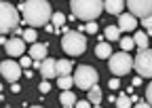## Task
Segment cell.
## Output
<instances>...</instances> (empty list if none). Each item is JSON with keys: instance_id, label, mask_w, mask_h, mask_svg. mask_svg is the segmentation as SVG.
Here are the masks:
<instances>
[{"instance_id": "cell-1", "label": "cell", "mask_w": 152, "mask_h": 108, "mask_svg": "<svg viewBox=\"0 0 152 108\" xmlns=\"http://www.w3.org/2000/svg\"><path fill=\"white\" fill-rule=\"evenodd\" d=\"M17 11L23 15V21L30 26V28H40V26H47L51 21V4L47 0H26L17 7Z\"/></svg>"}, {"instance_id": "cell-2", "label": "cell", "mask_w": 152, "mask_h": 108, "mask_svg": "<svg viewBox=\"0 0 152 108\" xmlns=\"http://www.w3.org/2000/svg\"><path fill=\"white\" fill-rule=\"evenodd\" d=\"M72 15L83 21H93L97 19L104 11V0H72Z\"/></svg>"}, {"instance_id": "cell-3", "label": "cell", "mask_w": 152, "mask_h": 108, "mask_svg": "<svg viewBox=\"0 0 152 108\" xmlns=\"http://www.w3.org/2000/svg\"><path fill=\"white\" fill-rule=\"evenodd\" d=\"M61 49L68 53V55H83L85 49H87V38L85 34L78 30H70L64 34L61 38Z\"/></svg>"}, {"instance_id": "cell-4", "label": "cell", "mask_w": 152, "mask_h": 108, "mask_svg": "<svg viewBox=\"0 0 152 108\" xmlns=\"http://www.w3.org/2000/svg\"><path fill=\"white\" fill-rule=\"evenodd\" d=\"M17 26H19V11L2 0L0 2V34L13 32Z\"/></svg>"}, {"instance_id": "cell-5", "label": "cell", "mask_w": 152, "mask_h": 108, "mask_svg": "<svg viewBox=\"0 0 152 108\" xmlns=\"http://www.w3.org/2000/svg\"><path fill=\"white\" fill-rule=\"evenodd\" d=\"M72 81L78 89H91L93 85H97L99 72L93 66H80V68H76V74L72 76Z\"/></svg>"}, {"instance_id": "cell-6", "label": "cell", "mask_w": 152, "mask_h": 108, "mask_svg": "<svg viewBox=\"0 0 152 108\" xmlns=\"http://www.w3.org/2000/svg\"><path fill=\"white\" fill-rule=\"evenodd\" d=\"M108 68L114 76H125L127 72L133 68V60L127 51H121V53H112V55L108 57Z\"/></svg>"}, {"instance_id": "cell-7", "label": "cell", "mask_w": 152, "mask_h": 108, "mask_svg": "<svg viewBox=\"0 0 152 108\" xmlns=\"http://www.w3.org/2000/svg\"><path fill=\"white\" fill-rule=\"evenodd\" d=\"M133 68L142 79H150L152 76V51L150 49H140V53L133 60Z\"/></svg>"}, {"instance_id": "cell-8", "label": "cell", "mask_w": 152, "mask_h": 108, "mask_svg": "<svg viewBox=\"0 0 152 108\" xmlns=\"http://www.w3.org/2000/svg\"><path fill=\"white\" fill-rule=\"evenodd\" d=\"M0 74H2V79H7L9 83H17L19 76H21V66L17 62H13V60H4L0 64Z\"/></svg>"}, {"instance_id": "cell-9", "label": "cell", "mask_w": 152, "mask_h": 108, "mask_svg": "<svg viewBox=\"0 0 152 108\" xmlns=\"http://www.w3.org/2000/svg\"><path fill=\"white\" fill-rule=\"evenodd\" d=\"M125 4L133 17H148L152 11V0H127Z\"/></svg>"}, {"instance_id": "cell-10", "label": "cell", "mask_w": 152, "mask_h": 108, "mask_svg": "<svg viewBox=\"0 0 152 108\" xmlns=\"http://www.w3.org/2000/svg\"><path fill=\"white\" fill-rule=\"evenodd\" d=\"M4 51H7V55H9V57L23 55V51H26V43H23V38H9V40L4 43Z\"/></svg>"}, {"instance_id": "cell-11", "label": "cell", "mask_w": 152, "mask_h": 108, "mask_svg": "<svg viewBox=\"0 0 152 108\" xmlns=\"http://www.w3.org/2000/svg\"><path fill=\"white\" fill-rule=\"evenodd\" d=\"M116 28H118L121 32H133V30L137 28V17H133L131 13H121Z\"/></svg>"}, {"instance_id": "cell-12", "label": "cell", "mask_w": 152, "mask_h": 108, "mask_svg": "<svg viewBox=\"0 0 152 108\" xmlns=\"http://www.w3.org/2000/svg\"><path fill=\"white\" fill-rule=\"evenodd\" d=\"M40 74H42V79L45 81H51L53 76H57V70H55V60H49V57H45L42 62H40Z\"/></svg>"}, {"instance_id": "cell-13", "label": "cell", "mask_w": 152, "mask_h": 108, "mask_svg": "<svg viewBox=\"0 0 152 108\" xmlns=\"http://www.w3.org/2000/svg\"><path fill=\"white\" fill-rule=\"evenodd\" d=\"M47 51H49V47H47L45 43H34L28 55L32 57V62H42V60L47 57Z\"/></svg>"}, {"instance_id": "cell-14", "label": "cell", "mask_w": 152, "mask_h": 108, "mask_svg": "<svg viewBox=\"0 0 152 108\" xmlns=\"http://www.w3.org/2000/svg\"><path fill=\"white\" fill-rule=\"evenodd\" d=\"M104 9L110 15H121L125 9V0H104Z\"/></svg>"}, {"instance_id": "cell-15", "label": "cell", "mask_w": 152, "mask_h": 108, "mask_svg": "<svg viewBox=\"0 0 152 108\" xmlns=\"http://www.w3.org/2000/svg\"><path fill=\"white\" fill-rule=\"evenodd\" d=\"M55 70H57V76H70V72H72V62H70V60H59V62H55Z\"/></svg>"}, {"instance_id": "cell-16", "label": "cell", "mask_w": 152, "mask_h": 108, "mask_svg": "<svg viewBox=\"0 0 152 108\" xmlns=\"http://www.w3.org/2000/svg\"><path fill=\"white\" fill-rule=\"evenodd\" d=\"M95 55H97L99 60H108L112 55V45L110 43H99L97 47H95Z\"/></svg>"}, {"instance_id": "cell-17", "label": "cell", "mask_w": 152, "mask_h": 108, "mask_svg": "<svg viewBox=\"0 0 152 108\" xmlns=\"http://www.w3.org/2000/svg\"><path fill=\"white\" fill-rule=\"evenodd\" d=\"M104 38H108V43L112 45L114 40H118V38H121V30H118L116 26H108L106 32H104Z\"/></svg>"}, {"instance_id": "cell-18", "label": "cell", "mask_w": 152, "mask_h": 108, "mask_svg": "<svg viewBox=\"0 0 152 108\" xmlns=\"http://www.w3.org/2000/svg\"><path fill=\"white\" fill-rule=\"evenodd\" d=\"M148 38H150V36L146 32H135V36H133V45L140 47V49H148Z\"/></svg>"}, {"instance_id": "cell-19", "label": "cell", "mask_w": 152, "mask_h": 108, "mask_svg": "<svg viewBox=\"0 0 152 108\" xmlns=\"http://www.w3.org/2000/svg\"><path fill=\"white\" fill-rule=\"evenodd\" d=\"M59 102H61V106H66V108H72V106H74V102H76V96L70 91V89H66V91L59 96Z\"/></svg>"}, {"instance_id": "cell-20", "label": "cell", "mask_w": 152, "mask_h": 108, "mask_svg": "<svg viewBox=\"0 0 152 108\" xmlns=\"http://www.w3.org/2000/svg\"><path fill=\"white\" fill-rule=\"evenodd\" d=\"M51 21H53L51 26H53V28H55L57 32H59V28H64L68 19H66V17H64V13H53V15H51Z\"/></svg>"}, {"instance_id": "cell-21", "label": "cell", "mask_w": 152, "mask_h": 108, "mask_svg": "<svg viewBox=\"0 0 152 108\" xmlns=\"http://www.w3.org/2000/svg\"><path fill=\"white\" fill-rule=\"evenodd\" d=\"M89 102H91V104H99V102H102V89H99L97 85H93V87L89 89Z\"/></svg>"}, {"instance_id": "cell-22", "label": "cell", "mask_w": 152, "mask_h": 108, "mask_svg": "<svg viewBox=\"0 0 152 108\" xmlns=\"http://www.w3.org/2000/svg\"><path fill=\"white\" fill-rule=\"evenodd\" d=\"M114 104H116V108H131V106H133L127 93H121V96H116V100H114Z\"/></svg>"}, {"instance_id": "cell-23", "label": "cell", "mask_w": 152, "mask_h": 108, "mask_svg": "<svg viewBox=\"0 0 152 108\" xmlns=\"http://www.w3.org/2000/svg\"><path fill=\"white\" fill-rule=\"evenodd\" d=\"M21 38H26L23 43H32V45H34V43H36V38H38V36H36V30H34V28L23 30V32H21Z\"/></svg>"}, {"instance_id": "cell-24", "label": "cell", "mask_w": 152, "mask_h": 108, "mask_svg": "<svg viewBox=\"0 0 152 108\" xmlns=\"http://www.w3.org/2000/svg\"><path fill=\"white\" fill-rule=\"evenodd\" d=\"M57 79H59V81H57V83H59V89H64V91H66V89H70V87L74 85L72 76H57Z\"/></svg>"}, {"instance_id": "cell-25", "label": "cell", "mask_w": 152, "mask_h": 108, "mask_svg": "<svg viewBox=\"0 0 152 108\" xmlns=\"http://www.w3.org/2000/svg\"><path fill=\"white\" fill-rule=\"evenodd\" d=\"M118 40H121V49L127 51V53H129L133 47H135V45H133V38H129V36H125V38H118Z\"/></svg>"}, {"instance_id": "cell-26", "label": "cell", "mask_w": 152, "mask_h": 108, "mask_svg": "<svg viewBox=\"0 0 152 108\" xmlns=\"http://www.w3.org/2000/svg\"><path fill=\"white\" fill-rule=\"evenodd\" d=\"M83 30H87L89 34H97V24H95V21H89V24H87Z\"/></svg>"}, {"instance_id": "cell-27", "label": "cell", "mask_w": 152, "mask_h": 108, "mask_svg": "<svg viewBox=\"0 0 152 108\" xmlns=\"http://www.w3.org/2000/svg\"><path fill=\"white\" fill-rule=\"evenodd\" d=\"M142 19H144L142 24H144V28H146V34L150 36V28H152V19H150V15H148V17H142Z\"/></svg>"}, {"instance_id": "cell-28", "label": "cell", "mask_w": 152, "mask_h": 108, "mask_svg": "<svg viewBox=\"0 0 152 108\" xmlns=\"http://www.w3.org/2000/svg\"><path fill=\"white\" fill-rule=\"evenodd\" d=\"M72 108H91V102L89 100H80V102H74Z\"/></svg>"}, {"instance_id": "cell-29", "label": "cell", "mask_w": 152, "mask_h": 108, "mask_svg": "<svg viewBox=\"0 0 152 108\" xmlns=\"http://www.w3.org/2000/svg\"><path fill=\"white\" fill-rule=\"evenodd\" d=\"M19 66H21V68H26V70H28V68L32 66V57H30V55H28V57L23 55V57H21V62H19Z\"/></svg>"}, {"instance_id": "cell-30", "label": "cell", "mask_w": 152, "mask_h": 108, "mask_svg": "<svg viewBox=\"0 0 152 108\" xmlns=\"http://www.w3.org/2000/svg\"><path fill=\"white\" fill-rule=\"evenodd\" d=\"M38 89H40V93H49V91H51V85H49V81H42L40 85H38Z\"/></svg>"}, {"instance_id": "cell-31", "label": "cell", "mask_w": 152, "mask_h": 108, "mask_svg": "<svg viewBox=\"0 0 152 108\" xmlns=\"http://www.w3.org/2000/svg\"><path fill=\"white\" fill-rule=\"evenodd\" d=\"M118 85H121L118 76H114V79H110V83H108V87H110V89H118Z\"/></svg>"}, {"instance_id": "cell-32", "label": "cell", "mask_w": 152, "mask_h": 108, "mask_svg": "<svg viewBox=\"0 0 152 108\" xmlns=\"http://www.w3.org/2000/svg\"><path fill=\"white\" fill-rule=\"evenodd\" d=\"M131 108H150V104L144 102V100H140V102H135V106H131Z\"/></svg>"}, {"instance_id": "cell-33", "label": "cell", "mask_w": 152, "mask_h": 108, "mask_svg": "<svg viewBox=\"0 0 152 108\" xmlns=\"http://www.w3.org/2000/svg\"><path fill=\"white\" fill-rule=\"evenodd\" d=\"M150 98H152V85L146 87V102H148V104H150Z\"/></svg>"}, {"instance_id": "cell-34", "label": "cell", "mask_w": 152, "mask_h": 108, "mask_svg": "<svg viewBox=\"0 0 152 108\" xmlns=\"http://www.w3.org/2000/svg\"><path fill=\"white\" fill-rule=\"evenodd\" d=\"M11 91H13V93H19V91H21V87H19L17 83H13V85H11Z\"/></svg>"}, {"instance_id": "cell-35", "label": "cell", "mask_w": 152, "mask_h": 108, "mask_svg": "<svg viewBox=\"0 0 152 108\" xmlns=\"http://www.w3.org/2000/svg\"><path fill=\"white\" fill-rule=\"evenodd\" d=\"M142 85V76H135V79H133V87H140Z\"/></svg>"}, {"instance_id": "cell-36", "label": "cell", "mask_w": 152, "mask_h": 108, "mask_svg": "<svg viewBox=\"0 0 152 108\" xmlns=\"http://www.w3.org/2000/svg\"><path fill=\"white\" fill-rule=\"evenodd\" d=\"M30 108H42V106H30Z\"/></svg>"}, {"instance_id": "cell-37", "label": "cell", "mask_w": 152, "mask_h": 108, "mask_svg": "<svg viewBox=\"0 0 152 108\" xmlns=\"http://www.w3.org/2000/svg\"><path fill=\"white\" fill-rule=\"evenodd\" d=\"M93 108H99V106H97V104H93Z\"/></svg>"}, {"instance_id": "cell-38", "label": "cell", "mask_w": 152, "mask_h": 108, "mask_svg": "<svg viewBox=\"0 0 152 108\" xmlns=\"http://www.w3.org/2000/svg\"><path fill=\"white\" fill-rule=\"evenodd\" d=\"M0 91H2V85H0Z\"/></svg>"}, {"instance_id": "cell-39", "label": "cell", "mask_w": 152, "mask_h": 108, "mask_svg": "<svg viewBox=\"0 0 152 108\" xmlns=\"http://www.w3.org/2000/svg\"><path fill=\"white\" fill-rule=\"evenodd\" d=\"M21 2H26V0H21Z\"/></svg>"}, {"instance_id": "cell-40", "label": "cell", "mask_w": 152, "mask_h": 108, "mask_svg": "<svg viewBox=\"0 0 152 108\" xmlns=\"http://www.w3.org/2000/svg\"><path fill=\"white\" fill-rule=\"evenodd\" d=\"M0 2H2V0H0Z\"/></svg>"}]
</instances>
